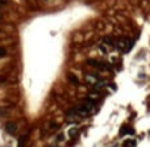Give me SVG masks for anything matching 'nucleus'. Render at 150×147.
Returning <instances> with one entry per match:
<instances>
[{
    "instance_id": "1",
    "label": "nucleus",
    "mask_w": 150,
    "mask_h": 147,
    "mask_svg": "<svg viewBox=\"0 0 150 147\" xmlns=\"http://www.w3.org/2000/svg\"><path fill=\"white\" fill-rule=\"evenodd\" d=\"M117 49L119 50H121V51H124V53H128L130 49H132V46H133V42L129 40V38H126V37H123L120 41H119L117 43Z\"/></svg>"
},
{
    "instance_id": "2",
    "label": "nucleus",
    "mask_w": 150,
    "mask_h": 147,
    "mask_svg": "<svg viewBox=\"0 0 150 147\" xmlns=\"http://www.w3.org/2000/svg\"><path fill=\"white\" fill-rule=\"evenodd\" d=\"M87 63H88L90 66H92V67L98 68V70H107V71H111V67H109L108 65H105V63H103V62H98V60H95V59H88Z\"/></svg>"
},
{
    "instance_id": "3",
    "label": "nucleus",
    "mask_w": 150,
    "mask_h": 147,
    "mask_svg": "<svg viewBox=\"0 0 150 147\" xmlns=\"http://www.w3.org/2000/svg\"><path fill=\"white\" fill-rule=\"evenodd\" d=\"M5 131L11 135L16 134V131H17V125L15 122H7L5 123Z\"/></svg>"
},
{
    "instance_id": "4",
    "label": "nucleus",
    "mask_w": 150,
    "mask_h": 147,
    "mask_svg": "<svg viewBox=\"0 0 150 147\" xmlns=\"http://www.w3.org/2000/svg\"><path fill=\"white\" fill-rule=\"evenodd\" d=\"M95 104H96V102L94 101V100H90V99H86V100H83V101H82V106L86 108L88 112L92 110V108L95 106Z\"/></svg>"
},
{
    "instance_id": "5",
    "label": "nucleus",
    "mask_w": 150,
    "mask_h": 147,
    "mask_svg": "<svg viewBox=\"0 0 150 147\" xmlns=\"http://www.w3.org/2000/svg\"><path fill=\"white\" fill-rule=\"evenodd\" d=\"M74 110H75V113H76L79 117H86V116H88L90 114V112H88L86 108H83L82 105H79V106H76V108H74Z\"/></svg>"
},
{
    "instance_id": "6",
    "label": "nucleus",
    "mask_w": 150,
    "mask_h": 147,
    "mask_svg": "<svg viewBox=\"0 0 150 147\" xmlns=\"http://www.w3.org/2000/svg\"><path fill=\"white\" fill-rule=\"evenodd\" d=\"M125 134H134V130L130 129V127H128V126L121 127V130L119 131V135H120V137H123V135H125Z\"/></svg>"
},
{
    "instance_id": "7",
    "label": "nucleus",
    "mask_w": 150,
    "mask_h": 147,
    "mask_svg": "<svg viewBox=\"0 0 150 147\" xmlns=\"http://www.w3.org/2000/svg\"><path fill=\"white\" fill-rule=\"evenodd\" d=\"M67 80L70 83H73L74 85H78L79 84V80H78V77L75 76V75H73V74H67Z\"/></svg>"
},
{
    "instance_id": "8",
    "label": "nucleus",
    "mask_w": 150,
    "mask_h": 147,
    "mask_svg": "<svg viewBox=\"0 0 150 147\" xmlns=\"http://www.w3.org/2000/svg\"><path fill=\"white\" fill-rule=\"evenodd\" d=\"M103 42L107 43V45H109V46H115L116 45L115 40H113L112 37H104V38H103Z\"/></svg>"
},
{
    "instance_id": "9",
    "label": "nucleus",
    "mask_w": 150,
    "mask_h": 147,
    "mask_svg": "<svg viewBox=\"0 0 150 147\" xmlns=\"http://www.w3.org/2000/svg\"><path fill=\"white\" fill-rule=\"evenodd\" d=\"M124 147H134L136 146V141H132V139H128L125 141V142L123 143Z\"/></svg>"
},
{
    "instance_id": "10",
    "label": "nucleus",
    "mask_w": 150,
    "mask_h": 147,
    "mask_svg": "<svg viewBox=\"0 0 150 147\" xmlns=\"http://www.w3.org/2000/svg\"><path fill=\"white\" fill-rule=\"evenodd\" d=\"M78 131H79V129H76V127L70 129V130H69V137H74V135H76Z\"/></svg>"
},
{
    "instance_id": "11",
    "label": "nucleus",
    "mask_w": 150,
    "mask_h": 147,
    "mask_svg": "<svg viewBox=\"0 0 150 147\" xmlns=\"http://www.w3.org/2000/svg\"><path fill=\"white\" fill-rule=\"evenodd\" d=\"M7 55V51H5V49L0 47V57H5Z\"/></svg>"
},
{
    "instance_id": "12",
    "label": "nucleus",
    "mask_w": 150,
    "mask_h": 147,
    "mask_svg": "<svg viewBox=\"0 0 150 147\" xmlns=\"http://www.w3.org/2000/svg\"><path fill=\"white\" fill-rule=\"evenodd\" d=\"M57 141L62 142V141H63V134H59V135H58V137H57Z\"/></svg>"
},
{
    "instance_id": "13",
    "label": "nucleus",
    "mask_w": 150,
    "mask_h": 147,
    "mask_svg": "<svg viewBox=\"0 0 150 147\" xmlns=\"http://www.w3.org/2000/svg\"><path fill=\"white\" fill-rule=\"evenodd\" d=\"M7 114V112H5L4 109H1V108H0V116H5Z\"/></svg>"
},
{
    "instance_id": "14",
    "label": "nucleus",
    "mask_w": 150,
    "mask_h": 147,
    "mask_svg": "<svg viewBox=\"0 0 150 147\" xmlns=\"http://www.w3.org/2000/svg\"><path fill=\"white\" fill-rule=\"evenodd\" d=\"M50 127H51V129H57L58 125H57V123H50Z\"/></svg>"
},
{
    "instance_id": "15",
    "label": "nucleus",
    "mask_w": 150,
    "mask_h": 147,
    "mask_svg": "<svg viewBox=\"0 0 150 147\" xmlns=\"http://www.w3.org/2000/svg\"><path fill=\"white\" fill-rule=\"evenodd\" d=\"M99 49L101 50L103 53H105V49H104V46H103V45H99Z\"/></svg>"
},
{
    "instance_id": "16",
    "label": "nucleus",
    "mask_w": 150,
    "mask_h": 147,
    "mask_svg": "<svg viewBox=\"0 0 150 147\" xmlns=\"http://www.w3.org/2000/svg\"><path fill=\"white\" fill-rule=\"evenodd\" d=\"M1 82H4V77H3V76H0V83H1Z\"/></svg>"
},
{
    "instance_id": "17",
    "label": "nucleus",
    "mask_w": 150,
    "mask_h": 147,
    "mask_svg": "<svg viewBox=\"0 0 150 147\" xmlns=\"http://www.w3.org/2000/svg\"><path fill=\"white\" fill-rule=\"evenodd\" d=\"M1 18H3V15H1V12H0V20H1Z\"/></svg>"
},
{
    "instance_id": "18",
    "label": "nucleus",
    "mask_w": 150,
    "mask_h": 147,
    "mask_svg": "<svg viewBox=\"0 0 150 147\" xmlns=\"http://www.w3.org/2000/svg\"><path fill=\"white\" fill-rule=\"evenodd\" d=\"M3 1H7V0H3Z\"/></svg>"
},
{
    "instance_id": "19",
    "label": "nucleus",
    "mask_w": 150,
    "mask_h": 147,
    "mask_svg": "<svg viewBox=\"0 0 150 147\" xmlns=\"http://www.w3.org/2000/svg\"><path fill=\"white\" fill-rule=\"evenodd\" d=\"M149 134H150V133H149Z\"/></svg>"
},
{
    "instance_id": "20",
    "label": "nucleus",
    "mask_w": 150,
    "mask_h": 147,
    "mask_svg": "<svg viewBox=\"0 0 150 147\" xmlns=\"http://www.w3.org/2000/svg\"><path fill=\"white\" fill-rule=\"evenodd\" d=\"M51 147H53V146H51Z\"/></svg>"
}]
</instances>
